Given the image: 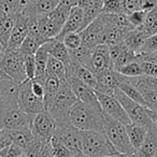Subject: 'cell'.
<instances>
[{"mask_svg": "<svg viewBox=\"0 0 157 157\" xmlns=\"http://www.w3.org/2000/svg\"><path fill=\"white\" fill-rule=\"evenodd\" d=\"M70 125L80 131H100L103 132V112L81 101H76L69 115Z\"/></svg>", "mask_w": 157, "mask_h": 157, "instance_id": "cell-1", "label": "cell"}, {"mask_svg": "<svg viewBox=\"0 0 157 157\" xmlns=\"http://www.w3.org/2000/svg\"><path fill=\"white\" fill-rule=\"evenodd\" d=\"M78 101L68 82H63L55 98L46 105L45 110L48 112L58 127L69 126V115L72 107Z\"/></svg>", "mask_w": 157, "mask_h": 157, "instance_id": "cell-2", "label": "cell"}, {"mask_svg": "<svg viewBox=\"0 0 157 157\" xmlns=\"http://www.w3.org/2000/svg\"><path fill=\"white\" fill-rule=\"evenodd\" d=\"M82 154L86 157H115L120 155L105 132L81 131Z\"/></svg>", "mask_w": 157, "mask_h": 157, "instance_id": "cell-3", "label": "cell"}, {"mask_svg": "<svg viewBox=\"0 0 157 157\" xmlns=\"http://www.w3.org/2000/svg\"><path fill=\"white\" fill-rule=\"evenodd\" d=\"M103 132L120 154L135 155L136 151L129 142L124 124L103 114Z\"/></svg>", "mask_w": 157, "mask_h": 157, "instance_id": "cell-4", "label": "cell"}, {"mask_svg": "<svg viewBox=\"0 0 157 157\" xmlns=\"http://www.w3.org/2000/svg\"><path fill=\"white\" fill-rule=\"evenodd\" d=\"M24 55L20 50H8L0 61V70L10 78L12 82L20 85L27 80L24 67Z\"/></svg>", "mask_w": 157, "mask_h": 157, "instance_id": "cell-5", "label": "cell"}, {"mask_svg": "<svg viewBox=\"0 0 157 157\" xmlns=\"http://www.w3.org/2000/svg\"><path fill=\"white\" fill-rule=\"evenodd\" d=\"M17 105L22 111L30 115L46 111L44 100L36 96L31 90V80H26L17 85Z\"/></svg>", "mask_w": 157, "mask_h": 157, "instance_id": "cell-6", "label": "cell"}, {"mask_svg": "<svg viewBox=\"0 0 157 157\" xmlns=\"http://www.w3.org/2000/svg\"><path fill=\"white\" fill-rule=\"evenodd\" d=\"M114 97L118 100V102L122 105L123 109L125 110L127 116L130 120V123L137 125H141V126L146 127L147 129L154 127L153 123L151 122L150 117L146 114L145 108L141 105L140 103L136 102V101L131 100L130 98L124 95L118 88H116L114 92Z\"/></svg>", "mask_w": 157, "mask_h": 157, "instance_id": "cell-7", "label": "cell"}, {"mask_svg": "<svg viewBox=\"0 0 157 157\" xmlns=\"http://www.w3.org/2000/svg\"><path fill=\"white\" fill-rule=\"evenodd\" d=\"M57 125L53 117L48 114V111H43L33 116L30 130L36 140L48 143L53 137Z\"/></svg>", "mask_w": 157, "mask_h": 157, "instance_id": "cell-8", "label": "cell"}, {"mask_svg": "<svg viewBox=\"0 0 157 157\" xmlns=\"http://www.w3.org/2000/svg\"><path fill=\"white\" fill-rule=\"evenodd\" d=\"M95 94H96L99 105H100V108L105 115L122 123L125 126L130 124V120L127 116L125 110L123 109L122 105L118 102V100L115 97L98 92H95Z\"/></svg>", "mask_w": 157, "mask_h": 157, "instance_id": "cell-9", "label": "cell"}, {"mask_svg": "<svg viewBox=\"0 0 157 157\" xmlns=\"http://www.w3.org/2000/svg\"><path fill=\"white\" fill-rule=\"evenodd\" d=\"M66 80L78 101L96 109H101L95 92L85 83H83L80 78H78L73 74H66Z\"/></svg>", "mask_w": 157, "mask_h": 157, "instance_id": "cell-10", "label": "cell"}, {"mask_svg": "<svg viewBox=\"0 0 157 157\" xmlns=\"http://www.w3.org/2000/svg\"><path fill=\"white\" fill-rule=\"evenodd\" d=\"M107 27L108 26L103 23V21L98 16L94 22H92L83 30L78 33L81 36L82 45L93 50L99 44H103L105 31Z\"/></svg>", "mask_w": 157, "mask_h": 157, "instance_id": "cell-11", "label": "cell"}, {"mask_svg": "<svg viewBox=\"0 0 157 157\" xmlns=\"http://www.w3.org/2000/svg\"><path fill=\"white\" fill-rule=\"evenodd\" d=\"M17 105V85L11 80H0V124L3 116Z\"/></svg>", "mask_w": 157, "mask_h": 157, "instance_id": "cell-12", "label": "cell"}, {"mask_svg": "<svg viewBox=\"0 0 157 157\" xmlns=\"http://www.w3.org/2000/svg\"><path fill=\"white\" fill-rule=\"evenodd\" d=\"M33 116L22 111L20 108L12 109L3 116L0 128L6 130H20V129H30Z\"/></svg>", "mask_w": 157, "mask_h": 157, "instance_id": "cell-13", "label": "cell"}, {"mask_svg": "<svg viewBox=\"0 0 157 157\" xmlns=\"http://www.w3.org/2000/svg\"><path fill=\"white\" fill-rule=\"evenodd\" d=\"M54 137H56L72 155H76L82 153L81 143V131L72 127L71 125L65 127L57 126L54 132Z\"/></svg>", "mask_w": 157, "mask_h": 157, "instance_id": "cell-14", "label": "cell"}, {"mask_svg": "<svg viewBox=\"0 0 157 157\" xmlns=\"http://www.w3.org/2000/svg\"><path fill=\"white\" fill-rule=\"evenodd\" d=\"M111 69H114V67L110 57L109 46L107 44H99L93 48L90 66V71L96 75L100 72Z\"/></svg>", "mask_w": 157, "mask_h": 157, "instance_id": "cell-15", "label": "cell"}, {"mask_svg": "<svg viewBox=\"0 0 157 157\" xmlns=\"http://www.w3.org/2000/svg\"><path fill=\"white\" fill-rule=\"evenodd\" d=\"M27 36H28L27 17L24 13L20 12L15 14V23H14L11 35H10L7 48L8 50H18Z\"/></svg>", "mask_w": 157, "mask_h": 157, "instance_id": "cell-16", "label": "cell"}, {"mask_svg": "<svg viewBox=\"0 0 157 157\" xmlns=\"http://www.w3.org/2000/svg\"><path fill=\"white\" fill-rule=\"evenodd\" d=\"M108 46H109L110 57H111V60L113 63V67L115 71L120 69V68L137 60L138 55L131 52L124 43H118Z\"/></svg>", "mask_w": 157, "mask_h": 157, "instance_id": "cell-17", "label": "cell"}, {"mask_svg": "<svg viewBox=\"0 0 157 157\" xmlns=\"http://www.w3.org/2000/svg\"><path fill=\"white\" fill-rule=\"evenodd\" d=\"M96 78L98 82V88L96 92L114 96V92L118 87L121 78V74L117 71L114 69L105 70L96 74Z\"/></svg>", "mask_w": 157, "mask_h": 157, "instance_id": "cell-18", "label": "cell"}, {"mask_svg": "<svg viewBox=\"0 0 157 157\" xmlns=\"http://www.w3.org/2000/svg\"><path fill=\"white\" fill-rule=\"evenodd\" d=\"M83 9L78 7L72 8L71 12H70L69 16H68L67 21H66L65 25H63V29L59 33V35L57 36L55 39L60 40L65 37L66 35L71 33H80L82 30V25H83Z\"/></svg>", "mask_w": 157, "mask_h": 157, "instance_id": "cell-19", "label": "cell"}, {"mask_svg": "<svg viewBox=\"0 0 157 157\" xmlns=\"http://www.w3.org/2000/svg\"><path fill=\"white\" fill-rule=\"evenodd\" d=\"M38 24L40 33L46 41L55 39L63 29V27L57 24L53 18H51L48 14L38 16Z\"/></svg>", "mask_w": 157, "mask_h": 157, "instance_id": "cell-20", "label": "cell"}, {"mask_svg": "<svg viewBox=\"0 0 157 157\" xmlns=\"http://www.w3.org/2000/svg\"><path fill=\"white\" fill-rule=\"evenodd\" d=\"M48 48H50V40L42 44L39 48V50L35 54V60H36V76L33 80L39 82H43L45 78V70H46V63L48 59Z\"/></svg>", "mask_w": 157, "mask_h": 157, "instance_id": "cell-21", "label": "cell"}, {"mask_svg": "<svg viewBox=\"0 0 157 157\" xmlns=\"http://www.w3.org/2000/svg\"><path fill=\"white\" fill-rule=\"evenodd\" d=\"M157 152V131L156 127L147 129V135L143 143L136 152V157H154Z\"/></svg>", "mask_w": 157, "mask_h": 157, "instance_id": "cell-22", "label": "cell"}, {"mask_svg": "<svg viewBox=\"0 0 157 157\" xmlns=\"http://www.w3.org/2000/svg\"><path fill=\"white\" fill-rule=\"evenodd\" d=\"M148 36L144 31H142L140 28H133L127 33L126 38L124 39L123 43L135 54L139 55L141 53V50L145 43Z\"/></svg>", "mask_w": 157, "mask_h": 157, "instance_id": "cell-23", "label": "cell"}, {"mask_svg": "<svg viewBox=\"0 0 157 157\" xmlns=\"http://www.w3.org/2000/svg\"><path fill=\"white\" fill-rule=\"evenodd\" d=\"M7 136L11 143L17 145L22 150H26L36 141L30 129H20V130H7Z\"/></svg>", "mask_w": 157, "mask_h": 157, "instance_id": "cell-24", "label": "cell"}, {"mask_svg": "<svg viewBox=\"0 0 157 157\" xmlns=\"http://www.w3.org/2000/svg\"><path fill=\"white\" fill-rule=\"evenodd\" d=\"M118 90L123 93L124 95H126L128 98H130L131 100L136 101V102L140 103L141 105H143L144 108H146L145 101H144L142 94L139 90H138L137 86H135L132 83L130 82L128 78L122 75L121 74V78H120V83H118Z\"/></svg>", "mask_w": 157, "mask_h": 157, "instance_id": "cell-25", "label": "cell"}, {"mask_svg": "<svg viewBox=\"0 0 157 157\" xmlns=\"http://www.w3.org/2000/svg\"><path fill=\"white\" fill-rule=\"evenodd\" d=\"M125 127H126V132L127 136H128L129 142H130L131 146L137 152V150L141 146L146 135H147V128L144 126H141V125L132 124V123L126 125Z\"/></svg>", "mask_w": 157, "mask_h": 157, "instance_id": "cell-26", "label": "cell"}, {"mask_svg": "<svg viewBox=\"0 0 157 157\" xmlns=\"http://www.w3.org/2000/svg\"><path fill=\"white\" fill-rule=\"evenodd\" d=\"M48 54L50 56L58 59L59 61L65 65V67L70 65L71 63V56L70 52L67 48L65 46L63 41L57 39L50 40V48H48Z\"/></svg>", "mask_w": 157, "mask_h": 157, "instance_id": "cell-27", "label": "cell"}, {"mask_svg": "<svg viewBox=\"0 0 157 157\" xmlns=\"http://www.w3.org/2000/svg\"><path fill=\"white\" fill-rule=\"evenodd\" d=\"M99 17L103 21L107 26L109 27H118V28H124L131 30L133 27L130 25L128 18H127V14L125 13H117V14H112V13H100Z\"/></svg>", "mask_w": 157, "mask_h": 157, "instance_id": "cell-28", "label": "cell"}, {"mask_svg": "<svg viewBox=\"0 0 157 157\" xmlns=\"http://www.w3.org/2000/svg\"><path fill=\"white\" fill-rule=\"evenodd\" d=\"M63 83V82L61 81V80H59L58 78H56V76L45 75L44 83H43L44 84V105H45V108H46V105L55 98L57 93L60 90L61 84Z\"/></svg>", "mask_w": 157, "mask_h": 157, "instance_id": "cell-29", "label": "cell"}, {"mask_svg": "<svg viewBox=\"0 0 157 157\" xmlns=\"http://www.w3.org/2000/svg\"><path fill=\"white\" fill-rule=\"evenodd\" d=\"M14 23H15V15L1 13L0 15V43L6 48H7L8 41H9L10 35L13 29Z\"/></svg>", "mask_w": 157, "mask_h": 157, "instance_id": "cell-30", "label": "cell"}, {"mask_svg": "<svg viewBox=\"0 0 157 157\" xmlns=\"http://www.w3.org/2000/svg\"><path fill=\"white\" fill-rule=\"evenodd\" d=\"M130 30L118 27H107L105 31V38H103V44L107 45H114V44L123 43L124 39L126 38L127 33Z\"/></svg>", "mask_w": 157, "mask_h": 157, "instance_id": "cell-31", "label": "cell"}, {"mask_svg": "<svg viewBox=\"0 0 157 157\" xmlns=\"http://www.w3.org/2000/svg\"><path fill=\"white\" fill-rule=\"evenodd\" d=\"M59 2L60 0H36L33 2L29 3L28 8L38 16L45 15L56 9Z\"/></svg>", "mask_w": 157, "mask_h": 157, "instance_id": "cell-32", "label": "cell"}, {"mask_svg": "<svg viewBox=\"0 0 157 157\" xmlns=\"http://www.w3.org/2000/svg\"><path fill=\"white\" fill-rule=\"evenodd\" d=\"M45 75H53L58 78L63 82L67 81L66 80V67L61 61L58 59L54 58L52 56H48V63H46Z\"/></svg>", "mask_w": 157, "mask_h": 157, "instance_id": "cell-33", "label": "cell"}, {"mask_svg": "<svg viewBox=\"0 0 157 157\" xmlns=\"http://www.w3.org/2000/svg\"><path fill=\"white\" fill-rule=\"evenodd\" d=\"M92 51L90 48H86L84 45H81L80 48H78L76 50L69 51L71 59H73L74 61H76L78 63H80L83 67L90 69V57H92Z\"/></svg>", "mask_w": 157, "mask_h": 157, "instance_id": "cell-34", "label": "cell"}, {"mask_svg": "<svg viewBox=\"0 0 157 157\" xmlns=\"http://www.w3.org/2000/svg\"><path fill=\"white\" fill-rule=\"evenodd\" d=\"M140 29L144 31L148 37L157 33V7L146 13L145 20Z\"/></svg>", "mask_w": 157, "mask_h": 157, "instance_id": "cell-35", "label": "cell"}, {"mask_svg": "<svg viewBox=\"0 0 157 157\" xmlns=\"http://www.w3.org/2000/svg\"><path fill=\"white\" fill-rule=\"evenodd\" d=\"M137 87L141 92L142 97L145 101L146 108L153 111H157V90L143 85H138Z\"/></svg>", "mask_w": 157, "mask_h": 157, "instance_id": "cell-36", "label": "cell"}, {"mask_svg": "<svg viewBox=\"0 0 157 157\" xmlns=\"http://www.w3.org/2000/svg\"><path fill=\"white\" fill-rule=\"evenodd\" d=\"M116 71L120 74H122V75L126 76V78H137V76L144 75L141 66H140V63L137 60L132 61V63L120 68V69L116 70Z\"/></svg>", "mask_w": 157, "mask_h": 157, "instance_id": "cell-37", "label": "cell"}, {"mask_svg": "<svg viewBox=\"0 0 157 157\" xmlns=\"http://www.w3.org/2000/svg\"><path fill=\"white\" fill-rule=\"evenodd\" d=\"M40 46H41V44H40L37 40L31 38L30 36H27L26 39L21 44L18 50H20V52L22 53L24 56H27V55H35L36 52L39 50Z\"/></svg>", "mask_w": 157, "mask_h": 157, "instance_id": "cell-38", "label": "cell"}, {"mask_svg": "<svg viewBox=\"0 0 157 157\" xmlns=\"http://www.w3.org/2000/svg\"><path fill=\"white\" fill-rule=\"evenodd\" d=\"M51 148H52L53 157H71L73 155L70 153V151L57 139L56 137L53 136L50 140Z\"/></svg>", "mask_w": 157, "mask_h": 157, "instance_id": "cell-39", "label": "cell"}, {"mask_svg": "<svg viewBox=\"0 0 157 157\" xmlns=\"http://www.w3.org/2000/svg\"><path fill=\"white\" fill-rule=\"evenodd\" d=\"M21 0H0V12L9 15H15L20 11Z\"/></svg>", "mask_w": 157, "mask_h": 157, "instance_id": "cell-40", "label": "cell"}, {"mask_svg": "<svg viewBox=\"0 0 157 157\" xmlns=\"http://www.w3.org/2000/svg\"><path fill=\"white\" fill-rule=\"evenodd\" d=\"M102 12L103 13H112V14L124 13L123 0H105L102 7Z\"/></svg>", "mask_w": 157, "mask_h": 157, "instance_id": "cell-41", "label": "cell"}, {"mask_svg": "<svg viewBox=\"0 0 157 157\" xmlns=\"http://www.w3.org/2000/svg\"><path fill=\"white\" fill-rule=\"evenodd\" d=\"M61 41L63 42L65 46L68 48L69 51H73L76 50L78 48L82 45V40H81V36L78 33H71L66 35L65 37L61 39Z\"/></svg>", "mask_w": 157, "mask_h": 157, "instance_id": "cell-42", "label": "cell"}, {"mask_svg": "<svg viewBox=\"0 0 157 157\" xmlns=\"http://www.w3.org/2000/svg\"><path fill=\"white\" fill-rule=\"evenodd\" d=\"M130 80V82L133 85H143L146 87L153 88V90H157V78H153V76H147V75H141L137 76V78H128Z\"/></svg>", "mask_w": 157, "mask_h": 157, "instance_id": "cell-43", "label": "cell"}, {"mask_svg": "<svg viewBox=\"0 0 157 157\" xmlns=\"http://www.w3.org/2000/svg\"><path fill=\"white\" fill-rule=\"evenodd\" d=\"M146 13L147 12L139 10V11H135L132 13L127 14V18H128L129 23L133 28H141L144 20H145Z\"/></svg>", "mask_w": 157, "mask_h": 157, "instance_id": "cell-44", "label": "cell"}, {"mask_svg": "<svg viewBox=\"0 0 157 157\" xmlns=\"http://www.w3.org/2000/svg\"><path fill=\"white\" fill-rule=\"evenodd\" d=\"M24 67L26 72L27 80H33L36 76V60L35 55H27L24 56Z\"/></svg>", "mask_w": 157, "mask_h": 157, "instance_id": "cell-45", "label": "cell"}, {"mask_svg": "<svg viewBox=\"0 0 157 157\" xmlns=\"http://www.w3.org/2000/svg\"><path fill=\"white\" fill-rule=\"evenodd\" d=\"M153 53H157V33L150 36L146 39L145 43L141 50V53L139 55H147L153 54Z\"/></svg>", "mask_w": 157, "mask_h": 157, "instance_id": "cell-46", "label": "cell"}, {"mask_svg": "<svg viewBox=\"0 0 157 157\" xmlns=\"http://www.w3.org/2000/svg\"><path fill=\"white\" fill-rule=\"evenodd\" d=\"M24 154V150L11 143L0 151V157H20Z\"/></svg>", "mask_w": 157, "mask_h": 157, "instance_id": "cell-47", "label": "cell"}, {"mask_svg": "<svg viewBox=\"0 0 157 157\" xmlns=\"http://www.w3.org/2000/svg\"><path fill=\"white\" fill-rule=\"evenodd\" d=\"M143 0H123V6H124V13L129 14L135 11L141 10Z\"/></svg>", "mask_w": 157, "mask_h": 157, "instance_id": "cell-48", "label": "cell"}, {"mask_svg": "<svg viewBox=\"0 0 157 157\" xmlns=\"http://www.w3.org/2000/svg\"><path fill=\"white\" fill-rule=\"evenodd\" d=\"M44 144H45V143L36 140V141L33 142V143L31 144L29 147H27L26 150L24 151L25 156H26V157H38L40 153H41Z\"/></svg>", "mask_w": 157, "mask_h": 157, "instance_id": "cell-49", "label": "cell"}, {"mask_svg": "<svg viewBox=\"0 0 157 157\" xmlns=\"http://www.w3.org/2000/svg\"><path fill=\"white\" fill-rule=\"evenodd\" d=\"M31 90L33 93L39 98H42L44 100V84L43 82L31 80Z\"/></svg>", "mask_w": 157, "mask_h": 157, "instance_id": "cell-50", "label": "cell"}, {"mask_svg": "<svg viewBox=\"0 0 157 157\" xmlns=\"http://www.w3.org/2000/svg\"><path fill=\"white\" fill-rule=\"evenodd\" d=\"M157 7V0H143L141 10L142 11L148 12L151 10L155 9Z\"/></svg>", "mask_w": 157, "mask_h": 157, "instance_id": "cell-51", "label": "cell"}, {"mask_svg": "<svg viewBox=\"0 0 157 157\" xmlns=\"http://www.w3.org/2000/svg\"><path fill=\"white\" fill-rule=\"evenodd\" d=\"M38 157H53V153H52V148H51L50 142L44 144L43 148H42L41 153H40Z\"/></svg>", "mask_w": 157, "mask_h": 157, "instance_id": "cell-52", "label": "cell"}, {"mask_svg": "<svg viewBox=\"0 0 157 157\" xmlns=\"http://www.w3.org/2000/svg\"><path fill=\"white\" fill-rule=\"evenodd\" d=\"M58 6L67 8V9H72V8L78 6V0H60Z\"/></svg>", "mask_w": 157, "mask_h": 157, "instance_id": "cell-53", "label": "cell"}, {"mask_svg": "<svg viewBox=\"0 0 157 157\" xmlns=\"http://www.w3.org/2000/svg\"><path fill=\"white\" fill-rule=\"evenodd\" d=\"M145 111H146V114L148 115L150 117L151 122L153 123L155 127H157V111H153V110H150L147 108H145Z\"/></svg>", "mask_w": 157, "mask_h": 157, "instance_id": "cell-54", "label": "cell"}, {"mask_svg": "<svg viewBox=\"0 0 157 157\" xmlns=\"http://www.w3.org/2000/svg\"><path fill=\"white\" fill-rule=\"evenodd\" d=\"M93 1H94V0H78V6H76V7L81 8V9L84 10L85 8H87Z\"/></svg>", "mask_w": 157, "mask_h": 157, "instance_id": "cell-55", "label": "cell"}, {"mask_svg": "<svg viewBox=\"0 0 157 157\" xmlns=\"http://www.w3.org/2000/svg\"><path fill=\"white\" fill-rule=\"evenodd\" d=\"M5 53H6V48L0 43V61H1V59L5 56Z\"/></svg>", "mask_w": 157, "mask_h": 157, "instance_id": "cell-56", "label": "cell"}, {"mask_svg": "<svg viewBox=\"0 0 157 157\" xmlns=\"http://www.w3.org/2000/svg\"><path fill=\"white\" fill-rule=\"evenodd\" d=\"M5 135H6V130H5V129H2V128H0V140L3 139Z\"/></svg>", "mask_w": 157, "mask_h": 157, "instance_id": "cell-57", "label": "cell"}, {"mask_svg": "<svg viewBox=\"0 0 157 157\" xmlns=\"http://www.w3.org/2000/svg\"><path fill=\"white\" fill-rule=\"evenodd\" d=\"M115 157H136V154L135 155H123V154H120Z\"/></svg>", "mask_w": 157, "mask_h": 157, "instance_id": "cell-58", "label": "cell"}, {"mask_svg": "<svg viewBox=\"0 0 157 157\" xmlns=\"http://www.w3.org/2000/svg\"><path fill=\"white\" fill-rule=\"evenodd\" d=\"M71 157H86V156H84L82 153H80V154H76V155H73V156H71Z\"/></svg>", "mask_w": 157, "mask_h": 157, "instance_id": "cell-59", "label": "cell"}, {"mask_svg": "<svg viewBox=\"0 0 157 157\" xmlns=\"http://www.w3.org/2000/svg\"><path fill=\"white\" fill-rule=\"evenodd\" d=\"M20 157H26V156H25V154H23L22 156H20Z\"/></svg>", "mask_w": 157, "mask_h": 157, "instance_id": "cell-60", "label": "cell"}, {"mask_svg": "<svg viewBox=\"0 0 157 157\" xmlns=\"http://www.w3.org/2000/svg\"><path fill=\"white\" fill-rule=\"evenodd\" d=\"M33 1H36V0H30V2H33Z\"/></svg>", "mask_w": 157, "mask_h": 157, "instance_id": "cell-61", "label": "cell"}, {"mask_svg": "<svg viewBox=\"0 0 157 157\" xmlns=\"http://www.w3.org/2000/svg\"><path fill=\"white\" fill-rule=\"evenodd\" d=\"M154 157H157V152H156V154H155V156Z\"/></svg>", "mask_w": 157, "mask_h": 157, "instance_id": "cell-62", "label": "cell"}, {"mask_svg": "<svg viewBox=\"0 0 157 157\" xmlns=\"http://www.w3.org/2000/svg\"><path fill=\"white\" fill-rule=\"evenodd\" d=\"M0 15H1V12H0Z\"/></svg>", "mask_w": 157, "mask_h": 157, "instance_id": "cell-63", "label": "cell"}, {"mask_svg": "<svg viewBox=\"0 0 157 157\" xmlns=\"http://www.w3.org/2000/svg\"><path fill=\"white\" fill-rule=\"evenodd\" d=\"M156 131H157V127H156Z\"/></svg>", "mask_w": 157, "mask_h": 157, "instance_id": "cell-64", "label": "cell"}]
</instances>
